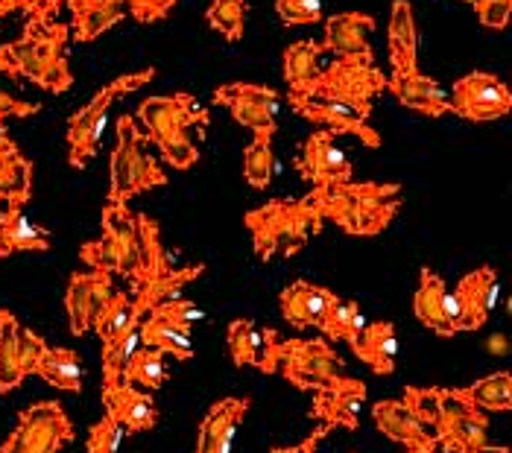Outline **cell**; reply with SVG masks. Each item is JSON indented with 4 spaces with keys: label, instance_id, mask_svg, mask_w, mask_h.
<instances>
[{
    "label": "cell",
    "instance_id": "1",
    "mask_svg": "<svg viewBox=\"0 0 512 453\" xmlns=\"http://www.w3.org/2000/svg\"><path fill=\"white\" fill-rule=\"evenodd\" d=\"M100 223V240H88L79 249V258L88 269H106L112 275H123L132 284V290H138L158 269L170 266L153 217L132 214L129 205L106 202Z\"/></svg>",
    "mask_w": 512,
    "mask_h": 453
},
{
    "label": "cell",
    "instance_id": "2",
    "mask_svg": "<svg viewBox=\"0 0 512 453\" xmlns=\"http://www.w3.org/2000/svg\"><path fill=\"white\" fill-rule=\"evenodd\" d=\"M322 223H334L355 237H375L387 231L404 205V190L395 182H340L311 193Z\"/></svg>",
    "mask_w": 512,
    "mask_h": 453
},
{
    "label": "cell",
    "instance_id": "3",
    "mask_svg": "<svg viewBox=\"0 0 512 453\" xmlns=\"http://www.w3.org/2000/svg\"><path fill=\"white\" fill-rule=\"evenodd\" d=\"M135 117L147 129V141H153L161 158L173 170H191L199 161V147L191 141V129H205L211 114L199 106L194 94H167V97H147L138 103Z\"/></svg>",
    "mask_w": 512,
    "mask_h": 453
},
{
    "label": "cell",
    "instance_id": "4",
    "mask_svg": "<svg viewBox=\"0 0 512 453\" xmlns=\"http://www.w3.org/2000/svg\"><path fill=\"white\" fill-rule=\"evenodd\" d=\"M68 38L71 27L62 21H44V18H27L24 33L3 44L15 76H24L36 82L50 94H65L74 85V74L68 68Z\"/></svg>",
    "mask_w": 512,
    "mask_h": 453
},
{
    "label": "cell",
    "instance_id": "5",
    "mask_svg": "<svg viewBox=\"0 0 512 453\" xmlns=\"http://www.w3.org/2000/svg\"><path fill=\"white\" fill-rule=\"evenodd\" d=\"M243 223L252 234L255 255L261 261L299 255L325 226L308 193L302 199H270L261 208L246 211Z\"/></svg>",
    "mask_w": 512,
    "mask_h": 453
},
{
    "label": "cell",
    "instance_id": "6",
    "mask_svg": "<svg viewBox=\"0 0 512 453\" xmlns=\"http://www.w3.org/2000/svg\"><path fill=\"white\" fill-rule=\"evenodd\" d=\"M264 375H281L302 392H316L343 378V360L328 340H281L273 328L261 334L258 366Z\"/></svg>",
    "mask_w": 512,
    "mask_h": 453
},
{
    "label": "cell",
    "instance_id": "7",
    "mask_svg": "<svg viewBox=\"0 0 512 453\" xmlns=\"http://www.w3.org/2000/svg\"><path fill=\"white\" fill-rule=\"evenodd\" d=\"M147 138L132 114H120L118 138L109 161V193L106 202L126 205L132 196L167 185V173L156 158L144 150Z\"/></svg>",
    "mask_w": 512,
    "mask_h": 453
},
{
    "label": "cell",
    "instance_id": "8",
    "mask_svg": "<svg viewBox=\"0 0 512 453\" xmlns=\"http://www.w3.org/2000/svg\"><path fill=\"white\" fill-rule=\"evenodd\" d=\"M156 79V68H144L135 74H123L118 79H112L109 85L97 88V94L68 117V164L74 170H85L88 161L97 155L100 147V135L106 126V114L112 109V103L150 85Z\"/></svg>",
    "mask_w": 512,
    "mask_h": 453
},
{
    "label": "cell",
    "instance_id": "9",
    "mask_svg": "<svg viewBox=\"0 0 512 453\" xmlns=\"http://www.w3.org/2000/svg\"><path fill=\"white\" fill-rule=\"evenodd\" d=\"M384 91H387V74L375 65V59H334L319 71L305 97L343 103L369 120L375 97H381Z\"/></svg>",
    "mask_w": 512,
    "mask_h": 453
},
{
    "label": "cell",
    "instance_id": "10",
    "mask_svg": "<svg viewBox=\"0 0 512 453\" xmlns=\"http://www.w3.org/2000/svg\"><path fill=\"white\" fill-rule=\"evenodd\" d=\"M436 445L442 453H480L489 445V416L474 407L463 389H439Z\"/></svg>",
    "mask_w": 512,
    "mask_h": 453
},
{
    "label": "cell",
    "instance_id": "11",
    "mask_svg": "<svg viewBox=\"0 0 512 453\" xmlns=\"http://www.w3.org/2000/svg\"><path fill=\"white\" fill-rule=\"evenodd\" d=\"M74 442V424L59 401H39L18 416L0 453H59Z\"/></svg>",
    "mask_w": 512,
    "mask_h": 453
},
{
    "label": "cell",
    "instance_id": "12",
    "mask_svg": "<svg viewBox=\"0 0 512 453\" xmlns=\"http://www.w3.org/2000/svg\"><path fill=\"white\" fill-rule=\"evenodd\" d=\"M448 106L457 117H466L472 123H489V120H501L510 114L512 91L507 88V82L495 74L472 71L454 82L448 94Z\"/></svg>",
    "mask_w": 512,
    "mask_h": 453
},
{
    "label": "cell",
    "instance_id": "13",
    "mask_svg": "<svg viewBox=\"0 0 512 453\" xmlns=\"http://www.w3.org/2000/svg\"><path fill=\"white\" fill-rule=\"evenodd\" d=\"M214 103L229 109L237 126L252 129V135H276V114L281 109V94L270 85L255 82H226L214 91Z\"/></svg>",
    "mask_w": 512,
    "mask_h": 453
},
{
    "label": "cell",
    "instance_id": "14",
    "mask_svg": "<svg viewBox=\"0 0 512 453\" xmlns=\"http://www.w3.org/2000/svg\"><path fill=\"white\" fill-rule=\"evenodd\" d=\"M296 167H299V176L305 182H311L314 188L340 185V182H352L355 179L352 158L337 144V135L328 132V129H319V132L305 138L302 152L296 158Z\"/></svg>",
    "mask_w": 512,
    "mask_h": 453
},
{
    "label": "cell",
    "instance_id": "15",
    "mask_svg": "<svg viewBox=\"0 0 512 453\" xmlns=\"http://www.w3.org/2000/svg\"><path fill=\"white\" fill-rule=\"evenodd\" d=\"M287 106L299 117L311 120L316 126H325L334 135H355L357 141L369 150H378L384 144L378 129H372L363 114H357L355 109H349L343 103L316 100V97H287Z\"/></svg>",
    "mask_w": 512,
    "mask_h": 453
},
{
    "label": "cell",
    "instance_id": "16",
    "mask_svg": "<svg viewBox=\"0 0 512 453\" xmlns=\"http://www.w3.org/2000/svg\"><path fill=\"white\" fill-rule=\"evenodd\" d=\"M413 313L428 331H434L436 337H454L463 331L454 296L448 293L445 281L431 266H422V272H419V290L413 296Z\"/></svg>",
    "mask_w": 512,
    "mask_h": 453
},
{
    "label": "cell",
    "instance_id": "17",
    "mask_svg": "<svg viewBox=\"0 0 512 453\" xmlns=\"http://www.w3.org/2000/svg\"><path fill=\"white\" fill-rule=\"evenodd\" d=\"M112 296V272L106 269H88L74 272L68 278L65 290V310H68V325L74 337H85L91 331L97 307Z\"/></svg>",
    "mask_w": 512,
    "mask_h": 453
},
{
    "label": "cell",
    "instance_id": "18",
    "mask_svg": "<svg viewBox=\"0 0 512 453\" xmlns=\"http://www.w3.org/2000/svg\"><path fill=\"white\" fill-rule=\"evenodd\" d=\"M366 404V383L357 378L334 380L331 386H322L314 392L311 413L319 424L325 427H346L357 430L360 427V407Z\"/></svg>",
    "mask_w": 512,
    "mask_h": 453
},
{
    "label": "cell",
    "instance_id": "19",
    "mask_svg": "<svg viewBox=\"0 0 512 453\" xmlns=\"http://www.w3.org/2000/svg\"><path fill=\"white\" fill-rule=\"evenodd\" d=\"M451 296L457 304L460 328L463 331H480L486 325L495 302H498V272L492 266L474 269V272L460 278V284L451 290Z\"/></svg>",
    "mask_w": 512,
    "mask_h": 453
},
{
    "label": "cell",
    "instance_id": "20",
    "mask_svg": "<svg viewBox=\"0 0 512 453\" xmlns=\"http://www.w3.org/2000/svg\"><path fill=\"white\" fill-rule=\"evenodd\" d=\"M372 421L378 427L381 436H387L390 442L401 445L404 451H416V453H439V445H436V436L419 424L416 416L395 398H387V401H378L372 407Z\"/></svg>",
    "mask_w": 512,
    "mask_h": 453
},
{
    "label": "cell",
    "instance_id": "21",
    "mask_svg": "<svg viewBox=\"0 0 512 453\" xmlns=\"http://www.w3.org/2000/svg\"><path fill=\"white\" fill-rule=\"evenodd\" d=\"M375 30V18L369 12H337L325 18L322 53L334 59H375L369 47V33Z\"/></svg>",
    "mask_w": 512,
    "mask_h": 453
},
{
    "label": "cell",
    "instance_id": "22",
    "mask_svg": "<svg viewBox=\"0 0 512 453\" xmlns=\"http://www.w3.org/2000/svg\"><path fill=\"white\" fill-rule=\"evenodd\" d=\"M387 91L410 112H419L425 117L451 114L448 91L436 82L434 76L422 74L419 68L416 71H393V76H387Z\"/></svg>",
    "mask_w": 512,
    "mask_h": 453
},
{
    "label": "cell",
    "instance_id": "23",
    "mask_svg": "<svg viewBox=\"0 0 512 453\" xmlns=\"http://www.w3.org/2000/svg\"><path fill=\"white\" fill-rule=\"evenodd\" d=\"M103 407L123 427V433H147L158 424L156 401L123 380L115 386H103Z\"/></svg>",
    "mask_w": 512,
    "mask_h": 453
},
{
    "label": "cell",
    "instance_id": "24",
    "mask_svg": "<svg viewBox=\"0 0 512 453\" xmlns=\"http://www.w3.org/2000/svg\"><path fill=\"white\" fill-rule=\"evenodd\" d=\"M33 196V161L0 129V205H27Z\"/></svg>",
    "mask_w": 512,
    "mask_h": 453
},
{
    "label": "cell",
    "instance_id": "25",
    "mask_svg": "<svg viewBox=\"0 0 512 453\" xmlns=\"http://www.w3.org/2000/svg\"><path fill=\"white\" fill-rule=\"evenodd\" d=\"M202 272H205V264L182 266V269H176L173 264L164 266V269H158L153 278H147V281L132 293V302H135L141 316H147L150 310H156L158 304L182 299L185 287L194 284Z\"/></svg>",
    "mask_w": 512,
    "mask_h": 453
},
{
    "label": "cell",
    "instance_id": "26",
    "mask_svg": "<svg viewBox=\"0 0 512 453\" xmlns=\"http://www.w3.org/2000/svg\"><path fill=\"white\" fill-rule=\"evenodd\" d=\"M387 50L393 71H416L419 59V30L410 0H393L390 27H387Z\"/></svg>",
    "mask_w": 512,
    "mask_h": 453
},
{
    "label": "cell",
    "instance_id": "27",
    "mask_svg": "<svg viewBox=\"0 0 512 453\" xmlns=\"http://www.w3.org/2000/svg\"><path fill=\"white\" fill-rule=\"evenodd\" d=\"M50 231L27 220L21 205H6L0 211V258L18 252H50Z\"/></svg>",
    "mask_w": 512,
    "mask_h": 453
},
{
    "label": "cell",
    "instance_id": "28",
    "mask_svg": "<svg viewBox=\"0 0 512 453\" xmlns=\"http://www.w3.org/2000/svg\"><path fill=\"white\" fill-rule=\"evenodd\" d=\"M74 15V38L79 44L97 41L126 18L123 0H65Z\"/></svg>",
    "mask_w": 512,
    "mask_h": 453
},
{
    "label": "cell",
    "instance_id": "29",
    "mask_svg": "<svg viewBox=\"0 0 512 453\" xmlns=\"http://www.w3.org/2000/svg\"><path fill=\"white\" fill-rule=\"evenodd\" d=\"M355 357L366 363L375 375L387 378L395 372V357H398V334L393 322H366L360 337L352 345Z\"/></svg>",
    "mask_w": 512,
    "mask_h": 453
},
{
    "label": "cell",
    "instance_id": "30",
    "mask_svg": "<svg viewBox=\"0 0 512 453\" xmlns=\"http://www.w3.org/2000/svg\"><path fill=\"white\" fill-rule=\"evenodd\" d=\"M328 293H331V290L316 287V284H308V281H293V284L284 287L281 296H278V307H281L284 322H290V325L299 328V331L316 328L319 319H322V310H325Z\"/></svg>",
    "mask_w": 512,
    "mask_h": 453
},
{
    "label": "cell",
    "instance_id": "31",
    "mask_svg": "<svg viewBox=\"0 0 512 453\" xmlns=\"http://www.w3.org/2000/svg\"><path fill=\"white\" fill-rule=\"evenodd\" d=\"M322 56V44H316L311 38L305 41H293L284 56H281V71L287 82V97H305L316 82V76L322 71L319 65Z\"/></svg>",
    "mask_w": 512,
    "mask_h": 453
},
{
    "label": "cell",
    "instance_id": "32",
    "mask_svg": "<svg viewBox=\"0 0 512 453\" xmlns=\"http://www.w3.org/2000/svg\"><path fill=\"white\" fill-rule=\"evenodd\" d=\"M322 331V337L328 342H349V348L355 345L360 331L366 328V316L360 310V304L352 299H343L337 293H328L322 319L316 325Z\"/></svg>",
    "mask_w": 512,
    "mask_h": 453
},
{
    "label": "cell",
    "instance_id": "33",
    "mask_svg": "<svg viewBox=\"0 0 512 453\" xmlns=\"http://www.w3.org/2000/svg\"><path fill=\"white\" fill-rule=\"evenodd\" d=\"M141 345L156 348V351L170 354L176 360H194L197 357L191 331H182V328L158 319L156 313H147V319H141Z\"/></svg>",
    "mask_w": 512,
    "mask_h": 453
},
{
    "label": "cell",
    "instance_id": "34",
    "mask_svg": "<svg viewBox=\"0 0 512 453\" xmlns=\"http://www.w3.org/2000/svg\"><path fill=\"white\" fill-rule=\"evenodd\" d=\"M36 375L62 392H82V363L71 348H44Z\"/></svg>",
    "mask_w": 512,
    "mask_h": 453
},
{
    "label": "cell",
    "instance_id": "35",
    "mask_svg": "<svg viewBox=\"0 0 512 453\" xmlns=\"http://www.w3.org/2000/svg\"><path fill=\"white\" fill-rule=\"evenodd\" d=\"M18 319L12 310L0 307V395L18 389L24 383L21 372V357H18Z\"/></svg>",
    "mask_w": 512,
    "mask_h": 453
},
{
    "label": "cell",
    "instance_id": "36",
    "mask_svg": "<svg viewBox=\"0 0 512 453\" xmlns=\"http://www.w3.org/2000/svg\"><path fill=\"white\" fill-rule=\"evenodd\" d=\"M141 345V319L129 322L126 328H120L112 340L103 342V386H115L123 378V369L129 363V357L135 354V348Z\"/></svg>",
    "mask_w": 512,
    "mask_h": 453
},
{
    "label": "cell",
    "instance_id": "37",
    "mask_svg": "<svg viewBox=\"0 0 512 453\" xmlns=\"http://www.w3.org/2000/svg\"><path fill=\"white\" fill-rule=\"evenodd\" d=\"M463 395L483 413H510L512 410V375L495 372L486 378L474 380L472 386L463 389Z\"/></svg>",
    "mask_w": 512,
    "mask_h": 453
},
{
    "label": "cell",
    "instance_id": "38",
    "mask_svg": "<svg viewBox=\"0 0 512 453\" xmlns=\"http://www.w3.org/2000/svg\"><path fill=\"white\" fill-rule=\"evenodd\" d=\"M135 319H144V316L138 313V307L132 302V293L112 290V296L97 307L94 322H91V331H97V337L106 342L112 340L120 328H126L129 322H135Z\"/></svg>",
    "mask_w": 512,
    "mask_h": 453
},
{
    "label": "cell",
    "instance_id": "39",
    "mask_svg": "<svg viewBox=\"0 0 512 453\" xmlns=\"http://www.w3.org/2000/svg\"><path fill=\"white\" fill-rule=\"evenodd\" d=\"M123 383L129 386H141V389H161L167 383V366H164V354L156 348H144L138 345L135 354L129 357L126 369H123Z\"/></svg>",
    "mask_w": 512,
    "mask_h": 453
},
{
    "label": "cell",
    "instance_id": "40",
    "mask_svg": "<svg viewBox=\"0 0 512 453\" xmlns=\"http://www.w3.org/2000/svg\"><path fill=\"white\" fill-rule=\"evenodd\" d=\"M276 173V152H273V135H255L252 144L243 150V179L249 188L267 190Z\"/></svg>",
    "mask_w": 512,
    "mask_h": 453
},
{
    "label": "cell",
    "instance_id": "41",
    "mask_svg": "<svg viewBox=\"0 0 512 453\" xmlns=\"http://www.w3.org/2000/svg\"><path fill=\"white\" fill-rule=\"evenodd\" d=\"M226 345H229V357L237 369H246V366H258V357H261V334L255 328L252 319L240 316L229 325L226 331Z\"/></svg>",
    "mask_w": 512,
    "mask_h": 453
},
{
    "label": "cell",
    "instance_id": "42",
    "mask_svg": "<svg viewBox=\"0 0 512 453\" xmlns=\"http://www.w3.org/2000/svg\"><path fill=\"white\" fill-rule=\"evenodd\" d=\"M246 15H249V3L246 0H211L205 18L208 27L217 30L226 41H240L246 33Z\"/></svg>",
    "mask_w": 512,
    "mask_h": 453
},
{
    "label": "cell",
    "instance_id": "43",
    "mask_svg": "<svg viewBox=\"0 0 512 453\" xmlns=\"http://www.w3.org/2000/svg\"><path fill=\"white\" fill-rule=\"evenodd\" d=\"M401 404L416 416L419 424H425L436 436L439 424V386H407L401 395Z\"/></svg>",
    "mask_w": 512,
    "mask_h": 453
},
{
    "label": "cell",
    "instance_id": "44",
    "mask_svg": "<svg viewBox=\"0 0 512 453\" xmlns=\"http://www.w3.org/2000/svg\"><path fill=\"white\" fill-rule=\"evenodd\" d=\"M276 12L284 27H308L322 21V0H276Z\"/></svg>",
    "mask_w": 512,
    "mask_h": 453
},
{
    "label": "cell",
    "instance_id": "45",
    "mask_svg": "<svg viewBox=\"0 0 512 453\" xmlns=\"http://www.w3.org/2000/svg\"><path fill=\"white\" fill-rule=\"evenodd\" d=\"M0 74L18 79V76H15V68H12V62H9V56H6V50H3V44H0ZM39 112H41L39 103L18 100V97H12L9 91H3V88H0V129H3V123H6L9 117H33V114H39Z\"/></svg>",
    "mask_w": 512,
    "mask_h": 453
},
{
    "label": "cell",
    "instance_id": "46",
    "mask_svg": "<svg viewBox=\"0 0 512 453\" xmlns=\"http://www.w3.org/2000/svg\"><path fill=\"white\" fill-rule=\"evenodd\" d=\"M120 442H123V427L106 413L97 424H91L85 453H118Z\"/></svg>",
    "mask_w": 512,
    "mask_h": 453
},
{
    "label": "cell",
    "instance_id": "47",
    "mask_svg": "<svg viewBox=\"0 0 512 453\" xmlns=\"http://www.w3.org/2000/svg\"><path fill=\"white\" fill-rule=\"evenodd\" d=\"M150 313H156L158 319H164V322H170V325H176L182 331H194V325L205 319L202 307H197L191 299H173V302L158 304L156 310H150Z\"/></svg>",
    "mask_w": 512,
    "mask_h": 453
},
{
    "label": "cell",
    "instance_id": "48",
    "mask_svg": "<svg viewBox=\"0 0 512 453\" xmlns=\"http://www.w3.org/2000/svg\"><path fill=\"white\" fill-rule=\"evenodd\" d=\"M62 3H65V0H0V18H6V15H12V12H24L27 18L56 21Z\"/></svg>",
    "mask_w": 512,
    "mask_h": 453
},
{
    "label": "cell",
    "instance_id": "49",
    "mask_svg": "<svg viewBox=\"0 0 512 453\" xmlns=\"http://www.w3.org/2000/svg\"><path fill=\"white\" fill-rule=\"evenodd\" d=\"M44 348H47V342L41 340L36 331L18 325V357H21V372H24V378L36 375V366H39Z\"/></svg>",
    "mask_w": 512,
    "mask_h": 453
},
{
    "label": "cell",
    "instance_id": "50",
    "mask_svg": "<svg viewBox=\"0 0 512 453\" xmlns=\"http://www.w3.org/2000/svg\"><path fill=\"white\" fill-rule=\"evenodd\" d=\"M123 3H126V12L135 21H141V24L164 21L173 12V6H176V0H123Z\"/></svg>",
    "mask_w": 512,
    "mask_h": 453
},
{
    "label": "cell",
    "instance_id": "51",
    "mask_svg": "<svg viewBox=\"0 0 512 453\" xmlns=\"http://www.w3.org/2000/svg\"><path fill=\"white\" fill-rule=\"evenodd\" d=\"M474 12H477V18H480L483 27L504 30L512 18V0H480L474 6Z\"/></svg>",
    "mask_w": 512,
    "mask_h": 453
},
{
    "label": "cell",
    "instance_id": "52",
    "mask_svg": "<svg viewBox=\"0 0 512 453\" xmlns=\"http://www.w3.org/2000/svg\"><path fill=\"white\" fill-rule=\"evenodd\" d=\"M328 433H331V427H325V424H316L314 433H311L305 442H299V445H290V448H273V453H316L319 442H322Z\"/></svg>",
    "mask_w": 512,
    "mask_h": 453
},
{
    "label": "cell",
    "instance_id": "53",
    "mask_svg": "<svg viewBox=\"0 0 512 453\" xmlns=\"http://www.w3.org/2000/svg\"><path fill=\"white\" fill-rule=\"evenodd\" d=\"M480 453H510V448H498V445H486Z\"/></svg>",
    "mask_w": 512,
    "mask_h": 453
},
{
    "label": "cell",
    "instance_id": "54",
    "mask_svg": "<svg viewBox=\"0 0 512 453\" xmlns=\"http://www.w3.org/2000/svg\"><path fill=\"white\" fill-rule=\"evenodd\" d=\"M463 3H472V6H477V3H480V0H463Z\"/></svg>",
    "mask_w": 512,
    "mask_h": 453
},
{
    "label": "cell",
    "instance_id": "55",
    "mask_svg": "<svg viewBox=\"0 0 512 453\" xmlns=\"http://www.w3.org/2000/svg\"><path fill=\"white\" fill-rule=\"evenodd\" d=\"M404 453H416V451H404Z\"/></svg>",
    "mask_w": 512,
    "mask_h": 453
}]
</instances>
